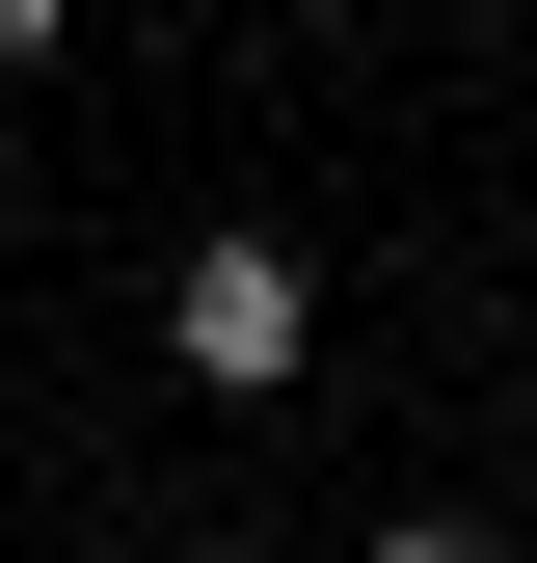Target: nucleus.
Listing matches in <instances>:
<instances>
[{
	"instance_id": "obj_1",
	"label": "nucleus",
	"mask_w": 537,
	"mask_h": 563,
	"mask_svg": "<svg viewBox=\"0 0 537 563\" xmlns=\"http://www.w3.org/2000/svg\"><path fill=\"white\" fill-rule=\"evenodd\" d=\"M162 349H188V376H216V402H268V376H296V349H322V268L268 242V216H242V242H188V296H162Z\"/></svg>"
},
{
	"instance_id": "obj_4",
	"label": "nucleus",
	"mask_w": 537,
	"mask_h": 563,
	"mask_svg": "<svg viewBox=\"0 0 537 563\" xmlns=\"http://www.w3.org/2000/svg\"><path fill=\"white\" fill-rule=\"evenodd\" d=\"M216 563H296V537H216Z\"/></svg>"
},
{
	"instance_id": "obj_2",
	"label": "nucleus",
	"mask_w": 537,
	"mask_h": 563,
	"mask_svg": "<svg viewBox=\"0 0 537 563\" xmlns=\"http://www.w3.org/2000/svg\"><path fill=\"white\" fill-rule=\"evenodd\" d=\"M376 563H511V537H484V510H403V537H376Z\"/></svg>"
},
{
	"instance_id": "obj_3",
	"label": "nucleus",
	"mask_w": 537,
	"mask_h": 563,
	"mask_svg": "<svg viewBox=\"0 0 537 563\" xmlns=\"http://www.w3.org/2000/svg\"><path fill=\"white\" fill-rule=\"evenodd\" d=\"M54 27H81V0H0V81H28V54H54Z\"/></svg>"
}]
</instances>
